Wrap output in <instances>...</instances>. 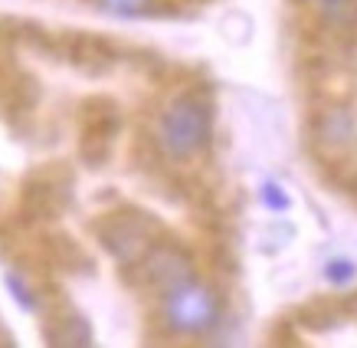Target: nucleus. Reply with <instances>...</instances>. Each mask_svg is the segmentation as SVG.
I'll return each instance as SVG.
<instances>
[{"mask_svg": "<svg viewBox=\"0 0 357 348\" xmlns=\"http://www.w3.org/2000/svg\"><path fill=\"white\" fill-rule=\"evenodd\" d=\"M213 138V112L204 99L181 96L161 112L158 122V145L174 161H190Z\"/></svg>", "mask_w": 357, "mask_h": 348, "instance_id": "obj_1", "label": "nucleus"}, {"mask_svg": "<svg viewBox=\"0 0 357 348\" xmlns=\"http://www.w3.org/2000/svg\"><path fill=\"white\" fill-rule=\"evenodd\" d=\"M217 296L197 280H187V283L174 286L171 293H164V326L177 335H204L217 326Z\"/></svg>", "mask_w": 357, "mask_h": 348, "instance_id": "obj_2", "label": "nucleus"}, {"mask_svg": "<svg viewBox=\"0 0 357 348\" xmlns=\"http://www.w3.org/2000/svg\"><path fill=\"white\" fill-rule=\"evenodd\" d=\"M98 240L102 247L115 256L119 263H135L141 260V253L154 243V233H158V224H154L148 214L141 210H119V214H109L105 220H98Z\"/></svg>", "mask_w": 357, "mask_h": 348, "instance_id": "obj_3", "label": "nucleus"}, {"mask_svg": "<svg viewBox=\"0 0 357 348\" xmlns=\"http://www.w3.org/2000/svg\"><path fill=\"white\" fill-rule=\"evenodd\" d=\"M135 263L141 270V283H148L158 293H171L174 286L194 280V263L177 243H151Z\"/></svg>", "mask_w": 357, "mask_h": 348, "instance_id": "obj_4", "label": "nucleus"}, {"mask_svg": "<svg viewBox=\"0 0 357 348\" xmlns=\"http://www.w3.org/2000/svg\"><path fill=\"white\" fill-rule=\"evenodd\" d=\"M53 342L56 345H89V342H92V332H89L86 319L73 312V316H66L63 326L53 332Z\"/></svg>", "mask_w": 357, "mask_h": 348, "instance_id": "obj_5", "label": "nucleus"}, {"mask_svg": "<svg viewBox=\"0 0 357 348\" xmlns=\"http://www.w3.org/2000/svg\"><path fill=\"white\" fill-rule=\"evenodd\" d=\"M102 10L115 13V17H135V13H144L151 7V0H98Z\"/></svg>", "mask_w": 357, "mask_h": 348, "instance_id": "obj_6", "label": "nucleus"}, {"mask_svg": "<svg viewBox=\"0 0 357 348\" xmlns=\"http://www.w3.org/2000/svg\"><path fill=\"white\" fill-rule=\"evenodd\" d=\"M354 263L351 260H331L325 266V276H328V283H337V286H344L347 280H354Z\"/></svg>", "mask_w": 357, "mask_h": 348, "instance_id": "obj_7", "label": "nucleus"}, {"mask_svg": "<svg viewBox=\"0 0 357 348\" xmlns=\"http://www.w3.org/2000/svg\"><path fill=\"white\" fill-rule=\"evenodd\" d=\"M262 201H266V207H272V210H289V194L282 191L275 181H269V184H262Z\"/></svg>", "mask_w": 357, "mask_h": 348, "instance_id": "obj_8", "label": "nucleus"}, {"mask_svg": "<svg viewBox=\"0 0 357 348\" xmlns=\"http://www.w3.org/2000/svg\"><path fill=\"white\" fill-rule=\"evenodd\" d=\"M7 286H10V293L20 299L23 309H33L36 305V299H33L30 293H26V286H23V280H17V276H7Z\"/></svg>", "mask_w": 357, "mask_h": 348, "instance_id": "obj_9", "label": "nucleus"}, {"mask_svg": "<svg viewBox=\"0 0 357 348\" xmlns=\"http://www.w3.org/2000/svg\"><path fill=\"white\" fill-rule=\"evenodd\" d=\"M321 10H328V13H335V10H341V7H347L351 0H314Z\"/></svg>", "mask_w": 357, "mask_h": 348, "instance_id": "obj_10", "label": "nucleus"}]
</instances>
